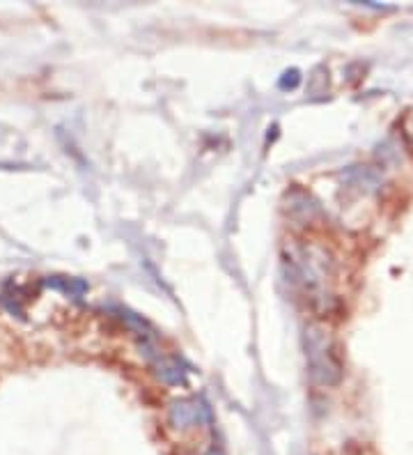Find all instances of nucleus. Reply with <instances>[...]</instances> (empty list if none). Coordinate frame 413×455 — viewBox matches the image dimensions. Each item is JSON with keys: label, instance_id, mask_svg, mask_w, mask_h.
<instances>
[{"label": "nucleus", "instance_id": "nucleus-1", "mask_svg": "<svg viewBox=\"0 0 413 455\" xmlns=\"http://www.w3.org/2000/svg\"><path fill=\"white\" fill-rule=\"evenodd\" d=\"M285 267L292 285L312 311L328 313L335 304V260L315 242H292L285 248Z\"/></svg>", "mask_w": 413, "mask_h": 455}, {"label": "nucleus", "instance_id": "nucleus-2", "mask_svg": "<svg viewBox=\"0 0 413 455\" xmlns=\"http://www.w3.org/2000/svg\"><path fill=\"white\" fill-rule=\"evenodd\" d=\"M305 361H308L310 379L319 386H335L342 379V361L335 350V343L321 327L308 325L303 331Z\"/></svg>", "mask_w": 413, "mask_h": 455}, {"label": "nucleus", "instance_id": "nucleus-3", "mask_svg": "<svg viewBox=\"0 0 413 455\" xmlns=\"http://www.w3.org/2000/svg\"><path fill=\"white\" fill-rule=\"evenodd\" d=\"M211 414L209 407L202 400H175L168 409V421L170 426L179 430V433H186V430L200 428L204 423H209Z\"/></svg>", "mask_w": 413, "mask_h": 455}, {"label": "nucleus", "instance_id": "nucleus-4", "mask_svg": "<svg viewBox=\"0 0 413 455\" xmlns=\"http://www.w3.org/2000/svg\"><path fill=\"white\" fill-rule=\"evenodd\" d=\"M349 179L363 191H377L382 186V175L377 170H372L370 165H356L349 170Z\"/></svg>", "mask_w": 413, "mask_h": 455}, {"label": "nucleus", "instance_id": "nucleus-5", "mask_svg": "<svg viewBox=\"0 0 413 455\" xmlns=\"http://www.w3.org/2000/svg\"><path fill=\"white\" fill-rule=\"evenodd\" d=\"M299 81H301V76H299V69H289V72H285V74H283V76H280L278 86L283 88V90H294L296 86H299Z\"/></svg>", "mask_w": 413, "mask_h": 455}]
</instances>
